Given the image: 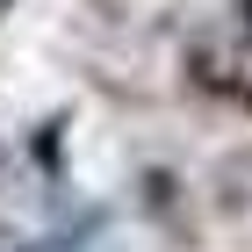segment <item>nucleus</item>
Instances as JSON below:
<instances>
[{
  "mask_svg": "<svg viewBox=\"0 0 252 252\" xmlns=\"http://www.w3.org/2000/svg\"><path fill=\"white\" fill-rule=\"evenodd\" d=\"M180 87H188L209 116H238L252 123V65L231 51V36H188L180 43Z\"/></svg>",
  "mask_w": 252,
  "mask_h": 252,
  "instance_id": "f257e3e1",
  "label": "nucleus"
},
{
  "mask_svg": "<svg viewBox=\"0 0 252 252\" xmlns=\"http://www.w3.org/2000/svg\"><path fill=\"white\" fill-rule=\"evenodd\" d=\"M130 202H137V216H144V231L173 238L180 252H194V188H188L180 166L144 158V166L130 173Z\"/></svg>",
  "mask_w": 252,
  "mask_h": 252,
  "instance_id": "f03ea898",
  "label": "nucleus"
},
{
  "mask_svg": "<svg viewBox=\"0 0 252 252\" xmlns=\"http://www.w3.org/2000/svg\"><path fill=\"white\" fill-rule=\"evenodd\" d=\"M22 166H29V180H36L58 209L72 202V116H65V108H51V116H36L22 130Z\"/></svg>",
  "mask_w": 252,
  "mask_h": 252,
  "instance_id": "7ed1b4c3",
  "label": "nucleus"
},
{
  "mask_svg": "<svg viewBox=\"0 0 252 252\" xmlns=\"http://www.w3.org/2000/svg\"><path fill=\"white\" fill-rule=\"evenodd\" d=\"M223 36H231V51L252 65V0H223Z\"/></svg>",
  "mask_w": 252,
  "mask_h": 252,
  "instance_id": "20e7f679",
  "label": "nucleus"
},
{
  "mask_svg": "<svg viewBox=\"0 0 252 252\" xmlns=\"http://www.w3.org/2000/svg\"><path fill=\"white\" fill-rule=\"evenodd\" d=\"M0 252H58L51 231H0Z\"/></svg>",
  "mask_w": 252,
  "mask_h": 252,
  "instance_id": "39448f33",
  "label": "nucleus"
},
{
  "mask_svg": "<svg viewBox=\"0 0 252 252\" xmlns=\"http://www.w3.org/2000/svg\"><path fill=\"white\" fill-rule=\"evenodd\" d=\"M0 194H15V152L0 144Z\"/></svg>",
  "mask_w": 252,
  "mask_h": 252,
  "instance_id": "423d86ee",
  "label": "nucleus"
},
{
  "mask_svg": "<svg viewBox=\"0 0 252 252\" xmlns=\"http://www.w3.org/2000/svg\"><path fill=\"white\" fill-rule=\"evenodd\" d=\"M7 15H15V0H0V22H7Z\"/></svg>",
  "mask_w": 252,
  "mask_h": 252,
  "instance_id": "0eeeda50",
  "label": "nucleus"
}]
</instances>
